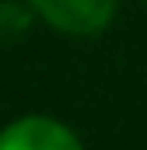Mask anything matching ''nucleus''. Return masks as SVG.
I'll return each mask as SVG.
<instances>
[{"mask_svg":"<svg viewBox=\"0 0 147 150\" xmlns=\"http://www.w3.org/2000/svg\"><path fill=\"white\" fill-rule=\"evenodd\" d=\"M39 21L67 38H95L116 18L119 0H32Z\"/></svg>","mask_w":147,"mask_h":150,"instance_id":"1","label":"nucleus"},{"mask_svg":"<svg viewBox=\"0 0 147 150\" xmlns=\"http://www.w3.org/2000/svg\"><path fill=\"white\" fill-rule=\"evenodd\" d=\"M0 150H84L77 129L46 112H28L0 129Z\"/></svg>","mask_w":147,"mask_h":150,"instance_id":"2","label":"nucleus"},{"mask_svg":"<svg viewBox=\"0 0 147 150\" xmlns=\"http://www.w3.org/2000/svg\"><path fill=\"white\" fill-rule=\"evenodd\" d=\"M39 21L32 0H0V45H11L28 35V28Z\"/></svg>","mask_w":147,"mask_h":150,"instance_id":"3","label":"nucleus"}]
</instances>
